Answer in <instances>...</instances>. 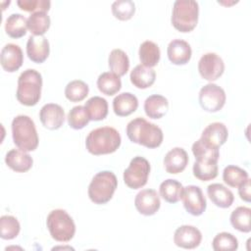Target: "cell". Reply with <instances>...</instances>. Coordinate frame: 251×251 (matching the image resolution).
Listing matches in <instances>:
<instances>
[{"mask_svg":"<svg viewBox=\"0 0 251 251\" xmlns=\"http://www.w3.org/2000/svg\"><path fill=\"white\" fill-rule=\"evenodd\" d=\"M131 83L140 89H145L153 85L156 79V73L152 68L137 65L133 68L129 75Z\"/></svg>","mask_w":251,"mask_h":251,"instance_id":"cb8c5ba5","label":"cell"},{"mask_svg":"<svg viewBox=\"0 0 251 251\" xmlns=\"http://www.w3.org/2000/svg\"><path fill=\"white\" fill-rule=\"evenodd\" d=\"M108 64L112 73L119 76L125 75L129 69L128 57L122 49H114L110 52Z\"/></svg>","mask_w":251,"mask_h":251,"instance_id":"f546056e","label":"cell"},{"mask_svg":"<svg viewBox=\"0 0 251 251\" xmlns=\"http://www.w3.org/2000/svg\"><path fill=\"white\" fill-rule=\"evenodd\" d=\"M24 62V54L21 47L14 43L6 44L0 55V63L4 71L14 73L18 71Z\"/></svg>","mask_w":251,"mask_h":251,"instance_id":"2e32d148","label":"cell"},{"mask_svg":"<svg viewBox=\"0 0 251 251\" xmlns=\"http://www.w3.org/2000/svg\"><path fill=\"white\" fill-rule=\"evenodd\" d=\"M46 225L50 235L59 242L70 241L75 233V225L72 217L62 209H56L49 213Z\"/></svg>","mask_w":251,"mask_h":251,"instance_id":"52a82bcc","label":"cell"},{"mask_svg":"<svg viewBox=\"0 0 251 251\" xmlns=\"http://www.w3.org/2000/svg\"><path fill=\"white\" fill-rule=\"evenodd\" d=\"M90 121H102L108 115V103L105 98L93 96L89 98L84 105Z\"/></svg>","mask_w":251,"mask_h":251,"instance_id":"83f0119b","label":"cell"},{"mask_svg":"<svg viewBox=\"0 0 251 251\" xmlns=\"http://www.w3.org/2000/svg\"><path fill=\"white\" fill-rule=\"evenodd\" d=\"M198 71L200 75L209 81L218 79L225 72V63L216 53L204 54L198 62Z\"/></svg>","mask_w":251,"mask_h":251,"instance_id":"30bf717a","label":"cell"},{"mask_svg":"<svg viewBox=\"0 0 251 251\" xmlns=\"http://www.w3.org/2000/svg\"><path fill=\"white\" fill-rule=\"evenodd\" d=\"M134 205L141 215L152 216L160 209L161 201L156 190L143 189L136 194Z\"/></svg>","mask_w":251,"mask_h":251,"instance_id":"4fadbf2b","label":"cell"},{"mask_svg":"<svg viewBox=\"0 0 251 251\" xmlns=\"http://www.w3.org/2000/svg\"><path fill=\"white\" fill-rule=\"evenodd\" d=\"M207 193L211 201L220 208H228L232 205L233 193L221 183H212L207 187Z\"/></svg>","mask_w":251,"mask_h":251,"instance_id":"7402d4cb","label":"cell"},{"mask_svg":"<svg viewBox=\"0 0 251 251\" xmlns=\"http://www.w3.org/2000/svg\"><path fill=\"white\" fill-rule=\"evenodd\" d=\"M128 139L136 144L153 149L163 142V131L155 124L147 122L143 118L131 120L126 126Z\"/></svg>","mask_w":251,"mask_h":251,"instance_id":"6da1fadb","label":"cell"},{"mask_svg":"<svg viewBox=\"0 0 251 251\" xmlns=\"http://www.w3.org/2000/svg\"><path fill=\"white\" fill-rule=\"evenodd\" d=\"M212 246L215 251H233L238 248V241L233 234L224 231L214 237Z\"/></svg>","mask_w":251,"mask_h":251,"instance_id":"8d00e7d4","label":"cell"},{"mask_svg":"<svg viewBox=\"0 0 251 251\" xmlns=\"http://www.w3.org/2000/svg\"><path fill=\"white\" fill-rule=\"evenodd\" d=\"M150 174L149 162L140 156L134 157L124 172V181L131 189L143 187L148 180Z\"/></svg>","mask_w":251,"mask_h":251,"instance_id":"ba28073f","label":"cell"},{"mask_svg":"<svg viewBox=\"0 0 251 251\" xmlns=\"http://www.w3.org/2000/svg\"><path fill=\"white\" fill-rule=\"evenodd\" d=\"M160 195L168 203H176L181 199L183 186L182 184L172 178L164 180L159 187Z\"/></svg>","mask_w":251,"mask_h":251,"instance_id":"f1b7e54d","label":"cell"},{"mask_svg":"<svg viewBox=\"0 0 251 251\" xmlns=\"http://www.w3.org/2000/svg\"><path fill=\"white\" fill-rule=\"evenodd\" d=\"M228 130L225 124L215 122L208 125L199 138L205 145L211 148L219 149L226 141Z\"/></svg>","mask_w":251,"mask_h":251,"instance_id":"7c38bea8","label":"cell"},{"mask_svg":"<svg viewBox=\"0 0 251 251\" xmlns=\"http://www.w3.org/2000/svg\"><path fill=\"white\" fill-rule=\"evenodd\" d=\"M6 165L17 173H25L32 167L33 160L26 152L12 149L5 156Z\"/></svg>","mask_w":251,"mask_h":251,"instance_id":"ffe728a7","label":"cell"},{"mask_svg":"<svg viewBox=\"0 0 251 251\" xmlns=\"http://www.w3.org/2000/svg\"><path fill=\"white\" fill-rule=\"evenodd\" d=\"M201 240L202 234L200 230L193 226H181L176 229L174 234L175 244L184 249H194L198 247Z\"/></svg>","mask_w":251,"mask_h":251,"instance_id":"5bb4252c","label":"cell"},{"mask_svg":"<svg viewBox=\"0 0 251 251\" xmlns=\"http://www.w3.org/2000/svg\"><path fill=\"white\" fill-rule=\"evenodd\" d=\"M248 178V173L234 165L226 167L223 172V179L230 187H239Z\"/></svg>","mask_w":251,"mask_h":251,"instance_id":"836d02e7","label":"cell"},{"mask_svg":"<svg viewBox=\"0 0 251 251\" xmlns=\"http://www.w3.org/2000/svg\"><path fill=\"white\" fill-rule=\"evenodd\" d=\"M250 215L251 209L248 207L240 206L231 212L230 215V224L231 226L241 231V232H250Z\"/></svg>","mask_w":251,"mask_h":251,"instance_id":"d6a6232c","label":"cell"},{"mask_svg":"<svg viewBox=\"0 0 251 251\" xmlns=\"http://www.w3.org/2000/svg\"><path fill=\"white\" fill-rule=\"evenodd\" d=\"M12 137L22 151H34L38 146V134L33 121L25 115H19L12 121Z\"/></svg>","mask_w":251,"mask_h":251,"instance_id":"277c9868","label":"cell"},{"mask_svg":"<svg viewBox=\"0 0 251 251\" xmlns=\"http://www.w3.org/2000/svg\"><path fill=\"white\" fill-rule=\"evenodd\" d=\"M169 60L175 65H185L189 62L192 50L188 42L182 39L172 40L167 49Z\"/></svg>","mask_w":251,"mask_h":251,"instance_id":"ac0fdd59","label":"cell"},{"mask_svg":"<svg viewBox=\"0 0 251 251\" xmlns=\"http://www.w3.org/2000/svg\"><path fill=\"white\" fill-rule=\"evenodd\" d=\"M122 142L119 131L111 126H102L91 130L86 139L87 151L95 156L111 154L117 151Z\"/></svg>","mask_w":251,"mask_h":251,"instance_id":"7a4b0ae2","label":"cell"},{"mask_svg":"<svg viewBox=\"0 0 251 251\" xmlns=\"http://www.w3.org/2000/svg\"><path fill=\"white\" fill-rule=\"evenodd\" d=\"M27 29V19L22 14L10 15L5 23V31L12 38H21L25 35Z\"/></svg>","mask_w":251,"mask_h":251,"instance_id":"484cf974","label":"cell"},{"mask_svg":"<svg viewBox=\"0 0 251 251\" xmlns=\"http://www.w3.org/2000/svg\"><path fill=\"white\" fill-rule=\"evenodd\" d=\"M97 87L105 95L112 96L122 88V81L119 75L112 72L102 73L97 78Z\"/></svg>","mask_w":251,"mask_h":251,"instance_id":"4316f807","label":"cell"},{"mask_svg":"<svg viewBox=\"0 0 251 251\" xmlns=\"http://www.w3.org/2000/svg\"><path fill=\"white\" fill-rule=\"evenodd\" d=\"M181 199L185 210L192 216H200L206 210V199L199 186L187 185L183 187Z\"/></svg>","mask_w":251,"mask_h":251,"instance_id":"8fae6325","label":"cell"},{"mask_svg":"<svg viewBox=\"0 0 251 251\" xmlns=\"http://www.w3.org/2000/svg\"><path fill=\"white\" fill-rule=\"evenodd\" d=\"M238 194L240 198L245 202L251 201V194H250V179L248 178L245 182H243L238 187Z\"/></svg>","mask_w":251,"mask_h":251,"instance_id":"b9f144b4","label":"cell"},{"mask_svg":"<svg viewBox=\"0 0 251 251\" xmlns=\"http://www.w3.org/2000/svg\"><path fill=\"white\" fill-rule=\"evenodd\" d=\"M112 13L120 21L131 19L135 13V5L130 0H118L112 4Z\"/></svg>","mask_w":251,"mask_h":251,"instance_id":"f35d334b","label":"cell"},{"mask_svg":"<svg viewBox=\"0 0 251 251\" xmlns=\"http://www.w3.org/2000/svg\"><path fill=\"white\" fill-rule=\"evenodd\" d=\"M50 46L47 38L43 35H30L26 42V54L33 63L41 64L49 56Z\"/></svg>","mask_w":251,"mask_h":251,"instance_id":"e0dca14e","label":"cell"},{"mask_svg":"<svg viewBox=\"0 0 251 251\" xmlns=\"http://www.w3.org/2000/svg\"><path fill=\"white\" fill-rule=\"evenodd\" d=\"M89 121L90 119L84 106H75L68 114V124L70 127L74 129L83 128L89 123Z\"/></svg>","mask_w":251,"mask_h":251,"instance_id":"74e56055","label":"cell"},{"mask_svg":"<svg viewBox=\"0 0 251 251\" xmlns=\"http://www.w3.org/2000/svg\"><path fill=\"white\" fill-rule=\"evenodd\" d=\"M88 85L80 79L72 80L65 88V96L71 102L82 101L88 95Z\"/></svg>","mask_w":251,"mask_h":251,"instance_id":"e575fe53","label":"cell"},{"mask_svg":"<svg viewBox=\"0 0 251 251\" xmlns=\"http://www.w3.org/2000/svg\"><path fill=\"white\" fill-rule=\"evenodd\" d=\"M199 6L194 0H176L173 6L172 25L180 32H190L198 23Z\"/></svg>","mask_w":251,"mask_h":251,"instance_id":"5b68a950","label":"cell"},{"mask_svg":"<svg viewBox=\"0 0 251 251\" xmlns=\"http://www.w3.org/2000/svg\"><path fill=\"white\" fill-rule=\"evenodd\" d=\"M138 107V100L135 95L129 92H123L113 100L114 113L119 117H127L134 113Z\"/></svg>","mask_w":251,"mask_h":251,"instance_id":"44dd1931","label":"cell"},{"mask_svg":"<svg viewBox=\"0 0 251 251\" xmlns=\"http://www.w3.org/2000/svg\"><path fill=\"white\" fill-rule=\"evenodd\" d=\"M39 119L44 127L50 130H55L63 126L65 121V112L60 105L48 103L40 109Z\"/></svg>","mask_w":251,"mask_h":251,"instance_id":"9a60e30c","label":"cell"},{"mask_svg":"<svg viewBox=\"0 0 251 251\" xmlns=\"http://www.w3.org/2000/svg\"><path fill=\"white\" fill-rule=\"evenodd\" d=\"M18 6L25 12H47L50 9L51 2L48 0H19Z\"/></svg>","mask_w":251,"mask_h":251,"instance_id":"60d3db41","label":"cell"},{"mask_svg":"<svg viewBox=\"0 0 251 251\" xmlns=\"http://www.w3.org/2000/svg\"><path fill=\"white\" fill-rule=\"evenodd\" d=\"M20 230V223L15 217L5 215L0 218V237L2 239H14L19 235Z\"/></svg>","mask_w":251,"mask_h":251,"instance_id":"d590c367","label":"cell"},{"mask_svg":"<svg viewBox=\"0 0 251 251\" xmlns=\"http://www.w3.org/2000/svg\"><path fill=\"white\" fill-rule=\"evenodd\" d=\"M188 164V155L181 147L170 150L164 158V166L169 174L176 175L184 171Z\"/></svg>","mask_w":251,"mask_h":251,"instance_id":"d6986e66","label":"cell"},{"mask_svg":"<svg viewBox=\"0 0 251 251\" xmlns=\"http://www.w3.org/2000/svg\"><path fill=\"white\" fill-rule=\"evenodd\" d=\"M198 99L204 111L215 113L225 106L226 96L221 86L215 83H208L200 89Z\"/></svg>","mask_w":251,"mask_h":251,"instance_id":"9c48e42d","label":"cell"},{"mask_svg":"<svg viewBox=\"0 0 251 251\" xmlns=\"http://www.w3.org/2000/svg\"><path fill=\"white\" fill-rule=\"evenodd\" d=\"M41 88V75L33 69H27L24 71L18 78L17 100L25 106H34L40 100Z\"/></svg>","mask_w":251,"mask_h":251,"instance_id":"3957f363","label":"cell"},{"mask_svg":"<svg viewBox=\"0 0 251 251\" xmlns=\"http://www.w3.org/2000/svg\"><path fill=\"white\" fill-rule=\"evenodd\" d=\"M138 55L142 65L148 68L155 67L161 58L159 46L150 40H146L140 44Z\"/></svg>","mask_w":251,"mask_h":251,"instance_id":"d4e9b609","label":"cell"},{"mask_svg":"<svg viewBox=\"0 0 251 251\" xmlns=\"http://www.w3.org/2000/svg\"><path fill=\"white\" fill-rule=\"evenodd\" d=\"M193 175L196 178L208 181L218 176V162L210 160H196L193 164Z\"/></svg>","mask_w":251,"mask_h":251,"instance_id":"4dcf8cb0","label":"cell"},{"mask_svg":"<svg viewBox=\"0 0 251 251\" xmlns=\"http://www.w3.org/2000/svg\"><path fill=\"white\" fill-rule=\"evenodd\" d=\"M191 149L196 160H210V161H217V162L219 160V157H220L219 149L208 147L200 139H198L193 143Z\"/></svg>","mask_w":251,"mask_h":251,"instance_id":"ab89813d","label":"cell"},{"mask_svg":"<svg viewBox=\"0 0 251 251\" xmlns=\"http://www.w3.org/2000/svg\"><path fill=\"white\" fill-rule=\"evenodd\" d=\"M169 110L168 99L159 94H153L146 98L144 102V111L147 117L151 119L163 118Z\"/></svg>","mask_w":251,"mask_h":251,"instance_id":"603a6c76","label":"cell"},{"mask_svg":"<svg viewBox=\"0 0 251 251\" xmlns=\"http://www.w3.org/2000/svg\"><path fill=\"white\" fill-rule=\"evenodd\" d=\"M50 17L46 12H35L27 18V29L35 36L43 35L50 27Z\"/></svg>","mask_w":251,"mask_h":251,"instance_id":"1f68e13d","label":"cell"},{"mask_svg":"<svg viewBox=\"0 0 251 251\" xmlns=\"http://www.w3.org/2000/svg\"><path fill=\"white\" fill-rule=\"evenodd\" d=\"M118 186V179L114 173L102 171L97 173L88 186L89 199L98 205L109 202Z\"/></svg>","mask_w":251,"mask_h":251,"instance_id":"8992f818","label":"cell"}]
</instances>
